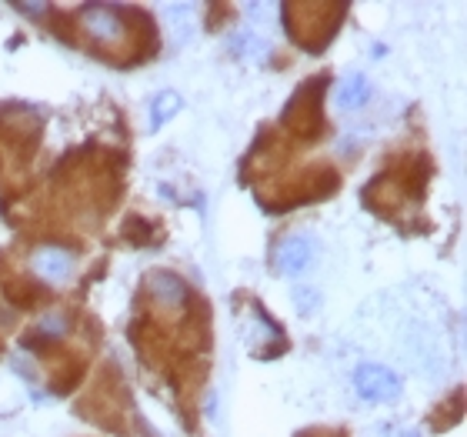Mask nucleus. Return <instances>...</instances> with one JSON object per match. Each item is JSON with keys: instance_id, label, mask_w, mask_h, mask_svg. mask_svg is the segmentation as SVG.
Segmentation results:
<instances>
[{"instance_id": "1", "label": "nucleus", "mask_w": 467, "mask_h": 437, "mask_svg": "<svg viewBox=\"0 0 467 437\" xmlns=\"http://www.w3.org/2000/svg\"><path fill=\"white\" fill-rule=\"evenodd\" d=\"M80 27L97 44H121L124 37V11L114 4H88L80 11Z\"/></svg>"}, {"instance_id": "2", "label": "nucleus", "mask_w": 467, "mask_h": 437, "mask_svg": "<svg viewBox=\"0 0 467 437\" xmlns=\"http://www.w3.org/2000/svg\"><path fill=\"white\" fill-rule=\"evenodd\" d=\"M354 387L357 394L367 400H394L401 398V377L380 364H361L354 374Z\"/></svg>"}, {"instance_id": "3", "label": "nucleus", "mask_w": 467, "mask_h": 437, "mask_svg": "<svg viewBox=\"0 0 467 437\" xmlns=\"http://www.w3.org/2000/svg\"><path fill=\"white\" fill-rule=\"evenodd\" d=\"M314 258V241L307 234H291L284 237L274 251V264H278V274H288V277H297L301 270H307Z\"/></svg>"}, {"instance_id": "4", "label": "nucleus", "mask_w": 467, "mask_h": 437, "mask_svg": "<svg viewBox=\"0 0 467 437\" xmlns=\"http://www.w3.org/2000/svg\"><path fill=\"white\" fill-rule=\"evenodd\" d=\"M30 268L38 274L40 281L47 284H63L74 270V258L61 251V247H38L34 258H30Z\"/></svg>"}, {"instance_id": "5", "label": "nucleus", "mask_w": 467, "mask_h": 437, "mask_svg": "<svg viewBox=\"0 0 467 437\" xmlns=\"http://www.w3.org/2000/svg\"><path fill=\"white\" fill-rule=\"evenodd\" d=\"M147 287H151V294L164 304V308H180L184 301H188V284L180 281L177 274H167V270H157L147 277Z\"/></svg>"}, {"instance_id": "6", "label": "nucleus", "mask_w": 467, "mask_h": 437, "mask_svg": "<svg viewBox=\"0 0 467 437\" xmlns=\"http://www.w3.org/2000/svg\"><path fill=\"white\" fill-rule=\"evenodd\" d=\"M338 103L344 111H357L361 103H367V80L361 74H351L341 84V90H338Z\"/></svg>"}, {"instance_id": "7", "label": "nucleus", "mask_w": 467, "mask_h": 437, "mask_svg": "<svg viewBox=\"0 0 467 437\" xmlns=\"http://www.w3.org/2000/svg\"><path fill=\"white\" fill-rule=\"evenodd\" d=\"M180 97H177V94H171V90H167V94H161V97H157V103H154V111H151V124L154 128H164L167 120H171V117L177 114V111H180Z\"/></svg>"}, {"instance_id": "8", "label": "nucleus", "mask_w": 467, "mask_h": 437, "mask_svg": "<svg viewBox=\"0 0 467 437\" xmlns=\"http://www.w3.org/2000/svg\"><path fill=\"white\" fill-rule=\"evenodd\" d=\"M67 327H71L67 314H47V317L40 321L38 334H44V337H61V334H67Z\"/></svg>"}, {"instance_id": "9", "label": "nucleus", "mask_w": 467, "mask_h": 437, "mask_svg": "<svg viewBox=\"0 0 467 437\" xmlns=\"http://www.w3.org/2000/svg\"><path fill=\"white\" fill-rule=\"evenodd\" d=\"M294 301H297V308H301L304 314H307L311 308H317V294L311 291V287H297V291H294Z\"/></svg>"}]
</instances>
